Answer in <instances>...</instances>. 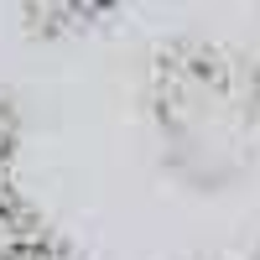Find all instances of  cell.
<instances>
[{"label": "cell", "instance_id": "obj_1", "mask_svg": "<svg viewBox=\"0 0 260 260\" xmlns=\"http://www.w3.org/2000/svg\"><path fill=\"white\" fill-rule=\"evenodd\" d=\"M260 115V83L245 62L213 47L161 52V120L187 146L203 141H245Z\"/></svg>", "mask_w": 260, "mask_h": 260}, {"label": "cell", "instance_id": "obj_2", "mask_svg": "<svg viewBox=\"0 0 260 260\" xmlns=\"http://www.w3.org/2000/svg\"><path fill=\"white\" fill-rule=\"evenodd\" d=\"M120 0H21L26 11V26L37 37H73V31H89L110 16Z\"/></svg>", "mask_w": 260, "mask_h": 260}, {"label": "cell", "instance_id": "obj_3", "mask_svg": "<svg viewBox=\"0 0 260 260\" xmlns=\"http://www.w3.org/2000/svg\"><path fill=\"white\" fill-rule=\"evenodd\" d=\"M6 146H11V130H6V115H0V156H6Z\"/></svg>", "mask_w": 260, "mask_h": 260}]
</instances>
